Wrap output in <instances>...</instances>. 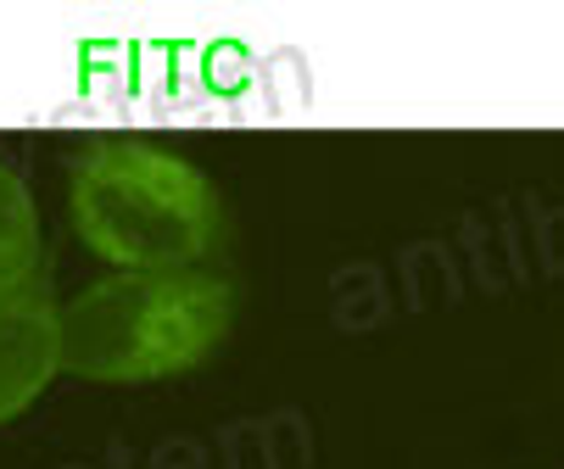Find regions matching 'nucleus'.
<instances>
[{
  "label": "nucleus",
  "mask_w": 564,
  "mask_h": 469,
  "mask_svg": "<svg viewBox=\"0 0 564 469\" xmlns=\"http://www.w3.org/2000/svg\"><path fill=\"white\" fill-rule=\"evenodd\" d=\"M67 223L118 274L213 269L229 241L218 185L151 140H90L67 168Z\"/></svg>",
  "instance_id": "obj_1"
},
{
  "label": "nucleus",
  "mask_w": 564,
  "mask_h": 469,
  "mask_svg": "<svg viewBox=\"0 0 564 469\" xmlns=\"http://www.w3.org/2000/svg\"><path fill=\"white\" fill-rule=\"evenodd\" d=\"M235 325V280L218 269L107 274L62 302V369L96 385L174 380L207 363Z\"/></svg>",
  "instance_id": "obj_2"
},
{
  "label": "nucleus",
  "mask_w": 564,
  "mask_h": 469,
  "mask_svg": "<svg viewBox=\"0 0 564 469\" xmlns=\"http://www.w3.org/2000/svg\"><path fill=\"white\" fill-rule=\"evenodd\" d=\"M62 374V302L51 274L0 291V425L18 419Z\"/></svg>",
  "instance_id": "obj_3"
},
{
  "label": "nucleus",
  "mask_w": 564,
  "mask_h": 469,
  "mask_svg": "<svg viewBox=\"0 0 564 469\" xmlns=\"http://www.w3.org/2000/svg\"><path fill=\"white\" fill-rule=\"evenodd\" d=\"M45 274V234L29 185L0 163V291H18Z\"/></svg>",
  "instance_id": "obj_4"
}]
</instances>
